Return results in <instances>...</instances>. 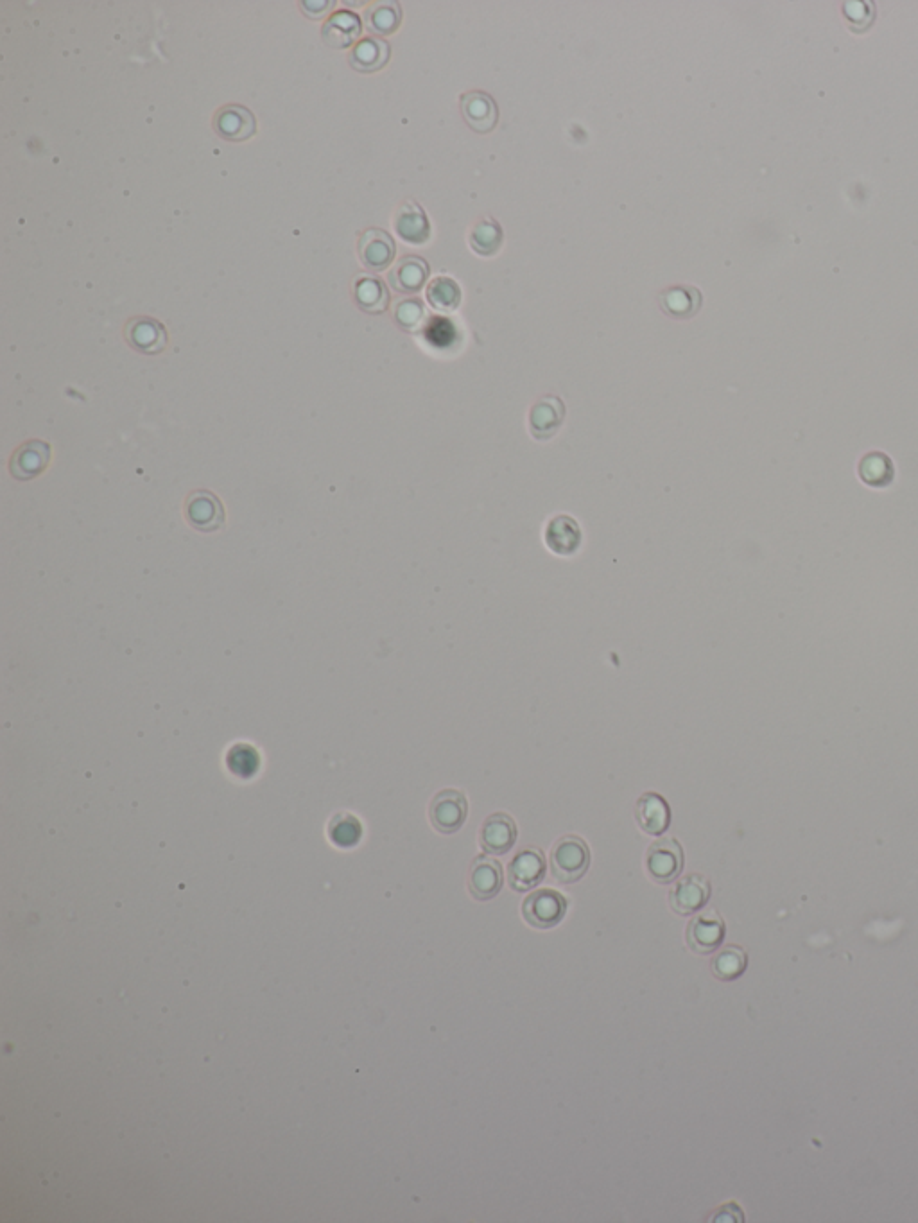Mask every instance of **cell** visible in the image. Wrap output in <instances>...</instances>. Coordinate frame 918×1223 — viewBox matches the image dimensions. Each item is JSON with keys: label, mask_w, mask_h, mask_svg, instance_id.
<instances>
[{"label": "cell", "mask_w": 918, "mask_h": 1223, "mask_svg": "<svg viewBox=\"0 0 918 1223\" xmlns=\"http://www.w3.org/2000/svg\"><path fill=\"white\" fill-rule=\"evenodd\" d=\"M549 865L556 881L563 885L578 883L590 867L589 845L580 836L567 834L551 849Z\"/></svg>", "instance_id": "obj_1"}, {"label": "cell", "mask_w": 918, "mask_h": 1223, "mask_svg": "<svg viewBox=\"0 0 918 1223\" xmlns=\"http://www.w3.org/2000/svg\"><path fill=\"white\" fill-rule=\"evenodd\" d=\"M569 903L560 892L551 888H540L529 894L522 903V917L531 928L551 929L562 922Z\"/></svg>", "instance_id": "obj_2"}, {"label": "cell", "mask_w": 918, "mask_h": 1223, "mask_svg": "<svg viewBox=\"0 0 918 1223\" xmlns=\"http://www.w3.org/2000/svg\"><path fill=\"white\" fill-rule=\"evenodd\" d=\"M646 870L659 885H671L684 870V851L675 838H660L646 852Z\"/></svg>", "instance_id": "obj_3"}, {"label": "cell", "mask_w": 918, "mask_h": 1223, "mask_svg": "<svg viewBox=\"0 0 918 1223\" xmlns=\"http://www.w3.org/2000/svg\"><path fill=\"white\" fill-rule=\"evenodd\" d=\"M468 816V800L459 790H442L434 795L429 806V820L442 834L458 833Z\"/></svg>", "instance_id": "obj_4"}, {"label": "cell", "mask_w": 918, "mask_h": 1223, "mask_svg": "<svg viewBox=\"0 0 918 1223\" xmlns=\"http://www.w3.org/2000/svg\"><path fill=\"white\" fill-rule=\"evenodd\" d=\"M727 935L725 920L716 910L698 913L685 931V942L696 955H711L718 949Z\"/></svg>", "instance_id": "obj_5"}, {"label": "cell", "mask_w": 918, "mask_h": 1223, "mask_svg": "<svg viewBox=\"0 0 918 1223\" xmlns=\"http://www.w3.org/2000/svg\"><path fill=\"white\" fill-rule=\"evenodd\" d=\"M546 872L544 852L537 847H526L511 859L508 865V881L515 892H528L544 881Z\"/></svg>", "instance_id": "obj_6"}, {"label": "cell", "mask_w": 918, "mask_h": 1223, "mask_svg": "<svg viewBox=\"0 0 918 1223\" xmlns=\"http://www.w3.org/2000/svg\"><path fill=\"white\" fill-rule=\"evenodd\" d=\"M711 881L702 874H687L669 892V906L676 915H694L711 899Z\"/></svg>", "instance_id": "obj_7"}, {"label": "cell", "mask_w": 918, "mask_h": 1223, "mask_svg": "<svg viewBox=\"0 0 918 1223\" xmlns=\"http://www.w3.org/2000/svg\"><path fill=\"white\" fill-rule=\"evenodd\" d=\"M185 517L194 530L214 533L225 526V508L217 495L208 490L192 492L185 503Z\"/></svg>", "instance_id": "obj_8"}, {"label": "cell", "mask_w": 918, "mask_h": 1223, "mask_svg": "<svg viewBox=\"0 0 918 1223\" xmlns=\"http://www.w3.org/2000/svg\"><path fill=\"white\" fill-rule=\"evenodd\" d=\"M565 415L567 409L563 400L556 395H546L538 399L529 411V433L537 442H547L558 434Z\"/></svg>", "instance_id": "obj_9"}, {"label": "cell", "mask_w": 918, "mask_h": 1223, "mask_svg": "<svg viewBox=\"0 0 918 1223\" xmlns=\"http://www.w3.org/2000/svg\"><path fill=\"white\" fill-rule=\"evenodd\" d=\"M517 836H519V831H517L515 820L506 813H494L488 816L481 825L479 845L486 854L503 856L513 849Z\"/></svg>", "instance_id": "obj_10"}, {"label": "cell", "mask_w": 918, "mask_h": 1223, "mask_svg": "<svg viewBox=\"0 0 918 1223\" xmlns=\"http://www.w3.org/2000/svg\"><path fill=\"white\" fill-rule=\"evenodd\" d=\"M504 883L503 867L499 861L488 856H477L468 872V892L476 901H490L501 892Z\"/></svg>", "instance_id": "obj_11"}, {"label": "cell", "mask_w": 918, "mask_h": 1223, "mask_svg": "<svg viewBox=\"0 0 918 1223\" xmlns=\"http://www.w3.org/2000/svg\"><path fill=\"white\" fill-rule=\"evenodd\" d=\"M397 246L388 232L381 228L366 230L359 239V259L372 271H384L395 261Z\"/></svg>", "instance_id": "obj_12"}, {"label": "cell", "mask_w": 918, "mask_h": 1223, "mask_svg": "<svg viewBox=\"0 0 918 1223\" xmlns=\"http://www.w3.org/2000/svg\"><path fill=\"white\" fill-rule=\"evenodd\" d=\"M395 232L404 243L420 246L429 241L431 225L425 210L416 201H404L393 217Z\"/></svg>", "instance_id": "obj_13"}, {"label": "cell", "mask_w": 918, "mask_h": 1223, "mask_svg": "<svg viewBox=\"0 0 918 1223\" xmlns=\"http://www.w3.org/2000/svg\"><path fill=\"white\" fill-rule=\"evenodd\" d=\"M546 546L558 556H572L583 544V531L571 515H556L544 531Z\"/></svg>", "instance_id": "obj_14"}, {"label": "cell", "mask_w": 918, "mask_h": 1223, "mask_svg": "<svg viewBox=\"0 0 918 1223\" xmlns=\"http://www.w3.org/2000/svg\"><path fill=\"white\" fill-rule=\"evenodd\" d=\"M214 130L221 139L243 142L252 139L257 131L253 113L244 106L230 105L221 108L214 119Z\"/></svg>", "instance_id": "obj_15"}, {"label": "cell", "mask_w": 918, "mask_h": 1223, "mask_svg": "<svg viewBox=\"0 0 918 1223\" xmlns=\"http://www.w3.org/2000/svg\"><path fill=\"white\" fill-rule=\"evenodd\" d=\"M49 461H51V445L42 440H31V442L24 443L13 454L9 470L15 478L27 481V479L38 478L47 469Z\"/></svg>", "instance_id": "obj_16"}, {"label": "cell", "mask_w": 918, "mask_h": 1223, "mask_svg": "<svg viewBox=\"0 0 918 1223\" xmlns=\"http://www.w3.org/2000/svg\"><path fill=\"white\" fill-rule=\"evenodd\" d=\"M635 820L642 831L650 836L666 833L671 825V809L667 806L666 798L653 791L641 795L635 806Z\"/></svg>", "instance_id": "obj_17"}, {"label": "cell", "mask_w": 918, "mask_h": 1223, "mask_svg": "<svg viewBox=\"0 0 918 1223\" xmlns=\"http://www.w3.org/2000/svg\"><path fill=\"white\" fill-rule=\"evenodd\" d=\"M461 113L468 126L477 133H490L497 124V105L485 92H468L461 96Z\"/></svg>", "instance_id": "obj_18"}, {"label": "cell", "mask_w": 918, "mask_h": 1223, "mask_svg": "<svg viewBox=\"0 0 918 1223\" xmlns=\"http://www.w3.org/2000/svg\"><path fill=\"white\" fill-rule=\"evenodd\" d=\"M702 302V291L694 286L667 287L659 296L660 309L675 320L693 318L702 309Z\"/></svg>", "instance_id": "obj_19"}, {"label": "cell", "mask_w": 918, "mask_h": 1223, "mask_svg": "<svg viewBox=\"0 0 918 1223\" xmlns=\"http://www.w3.org/2000/svg\"><path fill=\"white\" fill-rule=\"evenodd\" d=\"M126 338L131 347L142 354H160L167 345V332L160 321L153 318H135L128 323Z\"/></svg>", "instance_id": "obj_20"}, {"label": "cell", "mask_w": 918, "mask_h": 1223, "mask_svg": "<svg viewBox=\"0 0 918 1223\" xmlns=\"http://www.w3.org/2000/svg\"><path fill=\"white\" fill-rule=\"evenodd\" d=\"M431 268L424 259L420 257H404L397 262V266L391 269L390 280L391 287L402 293V295H415L422 287H424L427 278H429Z\"/></svg>", "instance_id": "obj_21"}, {"label": "cell", "mask_w": 918, "mask_h": 1223, "mask_svg": "<svg viewBox=\"0 0 918 1223\" xmlns=\"http://www.w3.org/2000/svg\"><path fill=\"white\" fill-rule=\"evenodd\" d=\"M361 33L363 26L356 13L339 11L325 22L321 29V38L332 49H347L356 42Z\"/></svg>", "instance_id": "obj_22"}, {"label": "cell", "mask_w": 918, "mask_h": 1223, "mask_svg": "<svg viewBox=\"0 0 918 1223\" xmlns=\"http://www.w3.org/2000/svg\"><path fill=\"white\" fill-rule=\"evenodd\" d=\"M391 47L386 40L382 38H363L359 44L354 47V51L350 53V65L352 69L370 74L381 70L388 61H390Z\"/></svg>", "instance_id": "obj_23"}, {"label": "cell", "mask_w": 918, "mask_h": 1223, "mask_svg": "<svg viewBox=\"0 0 918 1223\" xmlns=\"http://www.w3.org/2000/svg\"><path fill=\"white\" fill-rule=\"evenodd\" d=\"M504 243L503 226L494 217L486 216L472 226L468 234V244L472 252L479 257H494Z\"/></svg>", "instance_id": "obj_24"}, {"label": "cell", "mask_w": 918, "mask_h": 1223, "mask_svg": "<svg viewBox=\"0 0 918 1223\" xmlns=\"http://www.w3.org/2000/svg\"><path fill=\"white\" fill-rule=\"evenodd\" d=\"M402 22V8L395 0L375 2L364 13L366 29L377 36H390L397 31Z\"/></svg>", "instance_id": "obj_25"}, {"label": "cell", "mask_w": 918, "mask_h": 1223, "mask_svg": "<svg viewBox=\"0 0 918 1223\" xmlns=\"http://www.w3.org/2000/svg\"><path fill=\"white\" fill-rule=\"evenodd\" d=\"M858 472L861 481L872 488H886L892 485L895 478L892 458L879 451L865 454L859 463Z\"/></svg>", "instance_id": "obj_26"}, {"label": "cell", "mask_w": 918, "mask_h": 1223, "mask_svg": "<svg viewBox=\"0 0 918 1223\" xmlns=\"http://www.w3.org/2000/svg\"><path fill=\"white\" fill-rule=\"evenodd\" d=\"M748 955L739 946H725L712 958L711 971L719 981H734L745 974Z\"/></svg>", "instance_id": "obj_27"}, {"label": "cell", "mask_w": 918, "mask_h": 1223, "mask_svg": "<svg viewBox=\"0 0 918 1223\" xmlns=\"http://www.w3.org/2000/svg\"><path fill=\"white\" fill-rule=\"evenodd\" d=\"M356 302L364 313H384L390 304L388 287L379 278H361L356 284Z\"/></svg>", "instance_id": "obj_28"}, {"label": "cell", "mask_w": 918, "mask_h": 1223, "mask_svg": "<svg viewBox=\"0 0 918 1223\" xmlns=\"http://www.w3.org/2000/svg\"><path fill=\"white\" fill-rule=\"evenodd\" d=\"M461 287L451 277H436L427 286V302L440 313H454L461 305Z\"/></svg>", "instance_id": "obj_29"}, {"label": "cell", "mask_w": 918, "mask_h": 1223, "mask_svg": "<svg viewBox=\"0 0 918 1223\" xmlns=\"http://www.w3.org/2000/svg\"><path fill=\"white\" fill-rule=\"evenodd\" d=\"M226 768L237 779H252L260 770V754L250 743H235L226 752Z\"/></svg>", "instance_id": "obj_30"}, {"label": "cell", "mask_w": 918, "mask_h": 1223, "mask_svg": "<svg viewBox=\"0 0 918 1223\" xmlns=\"http://www.w3.org/2000/svg\"><path fill=\"white\" fill-rule=\"evenodd\" d=\"M329 838L339 849H352L363 838V825L350 813H339L329 822Z\"/></svg>", "instance_id": "obj_31"}, {"label": "cell", "mask_w": 918, "mask_h": 1223, "mask_svg": "<svg viewBox=\"0 0 918 1223\" xmlns=\"http://www.w3.org/2000/svg\"><path fill=\"white\" fill-rule=\"evenodd\" d=\"M425 316L427 314H425L424 302L420 298L402 300L395 307V321L399 323L400 329L408 330V332L420 329L424 325Z\"/></svg>", "instance_id": "obj_32"}, {"label": "cell", "mask_w": 918, "mask_h": 1223, "mask_svg": "<svg viewBox=\"0 0 918 1223\" xmlns=\"http://www.w3.org/2000/svg\"><path fill=\"white\" fill-rule=\"evenodd\" d=\"M709 1222H745V1213L743 1209L737 1206L736 1202H728L725 1206L719 1207L718 1211L712 1213Z\"/></svg>", "instance_id": "obj_33"}, {"label": "cell", "mask_w": 918, "mask_h": 1223, "mask_svg": "<svg viewBox=\"0 0 918 1223\" xmlns=\"http://www.w3.org/2000/svg\"><path fill=\"white\" fill-rule=\"evenodd\" d=\"M300 6H302V9H304V13L307 15V17L320 18L323 17V15H325L329 9L334 8V6H336V2H334V0H318V2H302Z\"/></svg>", "instance_id": "obj_34"}]
</instances>
